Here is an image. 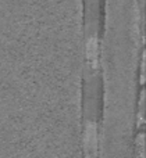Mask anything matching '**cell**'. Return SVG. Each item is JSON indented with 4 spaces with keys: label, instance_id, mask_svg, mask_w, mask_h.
Listing matches in <instances>:
<instances>
[{
    "label": "cell",
    "instance_id": "cell-1",
    "mask_svg": "<svg viewBox=\"0 0 146 158\" xmlns=\"http://www.w3.org/2000/svg\"><path fill=\"white\" fill-rule=\"evenodd\" d=\"M97 54V39L96 36H92L86 42V56L89 58H95Z\"/></svg>",
    "mask_w": 146,
    "mask_h": 158
}]
</instances>
